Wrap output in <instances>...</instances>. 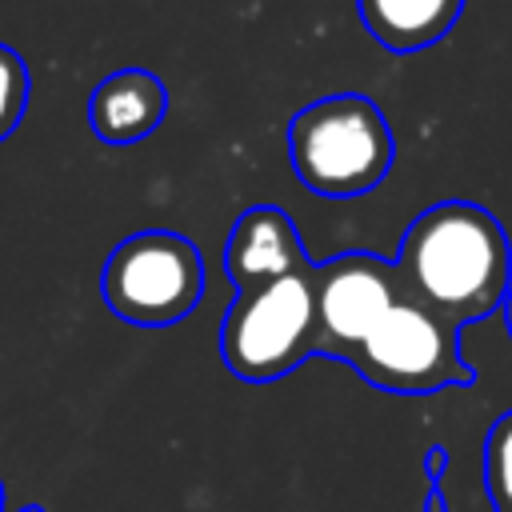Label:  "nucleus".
Wrapping results in <instances>:
<instances>
[{"label":"nucleus","mask_w":512,"mask_h":512,"mask_svg":"<svg viewBox=\"0 0 512 512\" xmlns=\"http://www.w3.org/2000/svg\"><path fill=\"white\" fill-rule=\"evenodd\" d=\"M400 296L432 308L448 324H468L504 304L512 288V248L500 220L472 200L424 208L392 260Z\"/></svg>","instance_id":"obj_1"},{"label":"nucleus","mask_w":512,"mask_h":512,"mask_svg":"<svg viewBox=\"0 0 512 512\" xmlns=\"http://www.w3.org/2000/svg\"><path fill=\"white\" fill-rule=\"evenodd\" d=\"M288 156L308 192L360 196L388 176L396 140L376 100L360 92H336L304 104L292 116Z\"/></svg>","instance_id":"obj_2"},{"label":"nucleus","mask_w":512,"mask_h":512,"mask_svg":"<svg viewBox=\"0 0 512 512\" xmlns=\"http://www.w3.org/2000/svg\"><path fill=\"white\" fill-rule=\"evenodd\" d=\"M312 352H320L312 264L236 292L220 324V356L236 380L268 384L300 368Z\"/></svg>","instance_id":"obj_3"},{"label":"nucleus","mask_w":512,"mask_h":512,"mask_svg":"<svg viewBox=\"0 0 512 512\" xmlns=\"http://www.w3.org/2000/svg\"><path fill=\"white\" fill-rule=\"evenodd\" d=\"M100 296L112 316L164 328L184 320L204 296V260L200 248L168 228H144L124 236L100 272Z\"/></svg>","instance_id":"obj_4"},{"label":"nucleus","mask_w":512,"mask_h":512,"mask_svg":"<svg viewBox=\"0 0 512 512\" xmlns=\"http://www.w3.org/2000/svg\"><path fill=\"white\" fill-rule=\"evenodd\" d=\"M344 360H352V368L368 384L400 396L472 384V368L460 356L456 324L408 296H400Z\"/></svg>","instance_id":"obj_5"},{"label":"nucleus","mask_w":512,"mask_h":512,"mask_svg":"<svg viewBox=\"0 0 512 512\" xmlns=\"http://www.w3.org/2000/svg\"><path fill=\"white\" fill-rule=\"evenodd\" d=\"M400 300L396 268L372 252H344L316 268L320 352L348 356Z\"/></svg>","instance_id":"obj_6"},{"label":"nucleus","mask_w":512,"mask_h":512,"mask_svg":"<svg viewBox=\"0 0 512 512\" xmlns=\"http://www.w3.org/2000/svg\"><path fill=\"white\" fill-rule=\"evenodd\" d=\"M304 244L300 232L292 224L288 212L272 208V204H256L248 212H240V220L228 232L224 244V272L232 276L236 292L244 288H260L284 272L304 268Z\"/></svg>","instance_id":"obj_7"},{"label":"nucleus","mask_w":512,"mask_h":512,"mask_svg":"<svg viewBox=\"0 0 512 512\" xmlns=\"http://www.w3.org/2000/svg\"><path fill=\"white\" fill-rule=\"evenodd\" d=\"M164 112H168V88L148 68L108 72L88 96V124L112 148H128L148 132H156Z\"/></svg>","instance_id":"obj_8"},{"label":"nucleus","mask_w":512,"mask_h":512,"mask_svg":"<svg viewBox=\"0 0 512 512\" xmlns=\"http://www.w3.org/2000/svg\"><path fill=\"white\" fill-rule=\"evenodd\" d=\"M356 8L388 52H420L460 20L464 0H356Z\"/></svg>","instance_id":"obj_9"},{"label":"nucleus","mask_w":512,"mask_h":512,"mask_svg":"<svg viewBox=\"0 0 512 512\" xmlns=\"http://www.w3.org/2000/svg\"><path fill=\"white\" fill-rule=\"evenodd\" d=\"M484 488L496 512H512V412H504L484 440Z\"/></svg>","instance_id":"obj_10"},{"label":"nucleus","mask_w":512,"mask_h":512,"mask_svg":"<svg viewBox=\"0 0 512 512\" xmlns=\"http://www.w3.org/2000/svg\"><path fill=\"white\" fill-rule=\"evenodd\" d=\"M28 92H32V76L28 64L16 48L0 44V144L16 132V124L24 120L28 108Z\"/></svg>","instance_id":"obj_11"},{"label":"nucleus","mask_w":512,"mask_h":512,"mask_svg":"<svg viewBox=\"0 0 512 512\" xmlns=\"http://www.w3.org/2000/svg\"><path fill=\"white\" fill-rule=\"evenodd\" d=\"M504 324H508V336H512V288H508V296H504Z\"/></svg>","instance_id":"obj_12"},{"label":"nucleus","mask_w":512,"mask_h":512,"mask_svg":"<svg viewBox=\"0 0 512 512\" xmlns=\"http://www.w3.org/2000/svg\"><path fill=\"white\" fill-rule=\"evenodd\" d=\"M424 512H444V504H440V496H432V500H428V508H424Z\"/></svg>","instance_id":"obj_13"},{"label":"nucleus","mask_w":512,"mask_h":512,"mask_svg":"<svg viewBox=\"0 0 512 512\" xmlns=\"http://www.w3.org/2000/svg\"><path fill=\"white\" fill-rule=\"evenodd\" d=\"M16 512H44L40 504H24V508H16Z\"/></svg>","instance_id":"obj_14"},{"label":"nucleus","mask_w":512,"mask_h":512,"mask_svg":"<svg viewBox=\"0 0 512 512\" xmlns=\"http://www.w3.org/2000/svg\"><path fill=\"white\" fill-rule=\"evenodd\" d=\"M0 512H4V484H0Z\"/></svg>","instance_id":"obj_15"}]
</instances>
